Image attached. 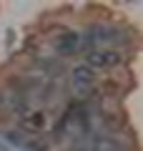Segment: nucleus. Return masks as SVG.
<instances>
[{
    "label": "nucleus",
    "mask_w": 143,
    "mask_h": 151,
    "mask_svg": "<svg viewBox=\"0 0 143 151\" xmlns=\"http://www.w3.org/2000/svg\"><path fill=\"white\" fill-rule=\"evenodd\" d=\"M80 43H83V38L78 33H65V35L58 38V43H55V50L60 55H73L75 50H80Z\"/></svg>",
    "instance_id": "nucleus-3"
},
{
    "label": "nucleus",
    "mask_w": 143,
    "mask_h": 151,
    "mask_svg": "<svg viewBox=\"0 0 143 151\" xmlns=\"http://www.w3.org/2000/svg\"><path fill=\"white\" fill-rule=\"evenodd\" d=\"M93 81H95V73H93V68H88V65H75V68L70 70V86H73L75 93L90 91Z\"/></svg>",
    "instance_id": "nucleus-2"
},
{
    "label": "nucleus",
    "mask_w": 143,
    "mask_h": 151,
    "mask_svg": "<svg viewBox=\"0 0 143 151\" xmlns=\"http://www.w3.org/2000/svg\"><path fill=\"white\" fill-rule=\"evenodd\" d=\"M123 60L121 50H113V48H93L88 55H85V65L93 70H103V68H113Z\"/></svg>",
    "instance_id": "nucleus-1"
},
{
    "label": "nucleus",
    "mask_w": 143,
    "mask_h": 151,
    "mask_svg": "<svg viewBox=\"0 0 143 151\" xmlns=\"http://www.w3.org/2000/svg\"><path fill=\"white\" fill-rule=\"evenodd\" d=\"M20 126L25 131H30V134H38V131L45 126V116L43 113H30V116H23L20 119Z\"/></svg>",
    "instance_id": "nucleus-4"
}]
</instances>
